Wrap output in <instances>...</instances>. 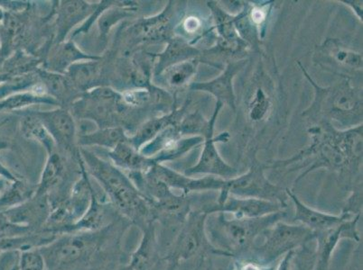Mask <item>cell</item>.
I'll use <instances>...</instances> for the list:
<instances>
[{
    "mask_svg": "<svg viewBox=\"0 0 363 270\" xmlns=\"http://www.w3.org/2000/svg\"><path fill=\"white\" fill-rule=\"evenodd\" d=\"M64 170L60 156L52 153L46 163L40 182L36 187V195H48L49 190L54 189L61 180Z\"/></svg>",
    "mask_w": 363,
    "mask_h": 270,
    "instance_id": "cell-24",
    "label": "cell"
},
{
    "mask_svg": "<svg viewBox=\"0 0 363 270\" xmlns=\"http://www.w3.org/2000/svg\"><path fill=\"white\" fill-rule=\"evenodd\" d=\"M19 270L48 269L44 255L40 249H30L19 252Z\"/></svg>",
    "mask_w": 363,
    "mask_h": 270,
    "instance_id": "cell-29",
    "label": "cell"
},
{
    "mask_svg": "<svg viewBox=\"0 0 363 270\" xmlns=\"http://www.w3.org/2000/svg\"><path fill=\"white\" fill-rule=\"evenodd\" d=\"M345 3L346 5L352 6L359 19L362 18V1H358V4H356L357 1H345Z\"/></svg>",
    "mask_w": 363,
    "mask_h": 270,
    "instance_id": "cell-36",
    "label": "cell"
},
{
    "mask_svg": "<svg viewBox=\"0 0 363 270\" xmlns=\"http://www.w3.org/2000/svg\"><path fill=\"white\" fill-rule=\"evenodd\" d=\"M4 14H3V12L1 9H0V26H1L3 19H4Z\"/></svg>",
    "mask_w": 363,
    "mask_h": 270,
    "instance_id": "cell-40",
    "label": "cell"
},
{
    "mask_svg": "<svg viewBox=\"0 0 363 270\" xmlns=\"http://www.w3.org/2000/svg\"><path fill=\"white\" fill-rule=\"evenodd\" d=\"M52 212V203L48 195H35L22 205L6 210L9 222L32 230H40L48 223Z\"/></svg>",
    "mask_w": 363,
    "mask_h": 270,
    "instance_id": "cell-11",
    "label": "cell"
},
{
    "mask_svg": "<svg viewBox=\"0 0 363 270\" xmlns=\"http://www.w3.org/2000/svg\"><path fill=\"white\" fill-rule=\"evenodd\" d=\"M286 206L273 201L228 196L223 203H213L202 209L208 216L216 213H224L235 218H257L272 215L284 211Z\"/></svg>",
    "mask_w": 363,
    "mask_h": 270,
    "instance_id": "cell-10",
    "label": "cell"
},
{
    "mask_svg": "<svg viewBox=\"0 0 363 270\" xmlns=\"http://www.w3.org/2000/svg\"><path fill=\"white\" fill-rule=\"evenodd\" d=\"M223 107V104L217 101L213 117L211 118L207 130L203 134L204 146L202 155H201L196 165L187 169L184 175L192 177L203 174V175L217 177L223 180H230L239 176V170L227 164L220 157L216 147V141L228 140L225 138V136H228V133H223L218 138L214 137L213 135L214 124H216L218 114H219Z\"/></svg>",
    "mask_w": 363,
    "mask_h": 270,
    "instance_id": "cell-8",
    "label": "cell"
},
{
    "mask_svg": "<svg viewBox=\"0 0 363 270\" xmlns=\"http://www.w3.org/2000/svg\"><path fill=\"white\" fill-rule=\"evenodd\" d=\"M178 114L179 113L174 112V113H172L167 115V117L158 118V119H155L147 123L144 127L141 128L140 133H138L137 136H135L133 141H132L133 146L138 148V146H141L142 143H146V141L150 139H153V137L157 136V134L167 129V128L172 127V125L174 127Z\"/></svg>",
    "mask_w": 363,
    "mask_h": 270,
    "instance_id": "cell-26",
    "label": "cell"
},
{
    "mask_svg": "<svg viewBox=\"0 0 363 270\" xmlns=\"http://www.w3.org/2000/svg\"><path fill=\"white\" fill-rule=\"evenodd\" d=\"M82 156L91 175L101 184L118 213L137 223L155 221L150 201L140 195L136 185L123 172L87 151H82Z\"/></svg>",
    "mask_w": 363,
    "mask_h": 270,
    "instance_id": "cell-2",
    "label": "cell"
},
{
    "mask_svg": "<svg viewBox=\"0 0 363 270\" xmlns=\"http://www.w3.org/2000/svg\"><path fill=\"white\" fill-rule=\"evenodd\" d=\"M267 169V164L260 163L254 160L250 170L242 175L233 179L225 180L223 189L220 191V196L216 203H223L228 196L232 195L238 197H253L264 200L273 201L281 204L284 206H288L289 199L286 189L270 182L264 174Z\"/></svg>",
    "mask_w": 363,
    "mask_h": 270,
    "instance_id": "cell-7",
    "label": "cell"
},
{
    "mask_svg": "<svg viewBox=\"0 0 363 270\" xmlns=\"http://www.w3.org/2000/svg\"><path fill=\"white\" fill-rule=\"evenodd\" d=\"M203 62L199 58H194L192 60L180 62L171 67L166 69L164 71L167 75L164 78L167 84L172 88H180L190 81L194 75L196 74L197 66Z\"/></svg>",
    "mask_w": 363,
    "mask_h": 270,
    "instance_id": "cell-25",
    "label": "cell"
},
{
    "mask_svg": "<svg viewBox=\"0 0 363 270\" xmlns=\"http://www.w3.org/2000/svg\"><path fill=\"white\" fill-rule=\"evenodd\" d=\"M35 193L36 189H33L28 184L18 180L11 181L0 195V212L22 205L31 199Z\"/></svg>",
    "mask_w": 363,
    "mask_h": 270,
    "instance_id": "cell-20",
    "label": "cell"
},
{
    "mask_svg": "<svg viewBox=\"0 0 363 270\" xmlns=\"http://www.w3.org/2000/svg\"><path fill=\"white\" fill-rule=\"evenodd\" d=\"M259 239L262 242L255 243L245 259L272 264L289 252L308 245L315 240V233L308 227L281 220L267 229Z\"/></svg>",
    "mask_w": 363,
    "mask_h": 270,
    "instance_id": "cell-4",
    "label": "cell"
},
{
    "mask_svg": "<svg viewBox=\"0 0 363 270\" xmlns=\"http://www.w3.org/2000/svg\"><path fill=\"white\" fill-rule=\"evenodd\" d=\"M11 181L6 179L4 177H0V195H1L3 191L6 189V187L9 186V184Z\"/></svg>",
    "mask_w": 363,
    "mask_h": 270,
    "instance_id": "cell-38",
    "label": "cell"
},
{
    "mask_svg": "<svg viewBox=\"0 0 363 270\" xmlns=\"http://www.w3.org/2000/svg\"><path fill=\"white\" fill-rule=\"evenodd\" d=\"M207 213L202 209L191 210L181 225L167 259L173 266L194 259H203L211 255L218 256L208 240L206 233Z\"/></svg>",
    "mask_w": 363,
    "mask_h": 270,
    "instance_id": "cell-5",
    "label": "cell"
},
{
    "mask_svg": "<svg viewBox=\"0 0 363 270\" xmlns=\"http://www.w3.org/2000/svg\"><path fill=\"white\" fill-rule=\"evenodd\" d=\"M69 71L74 83L84 87L94 80L98 75L99 68L95 62H87V64L75 65Z\"/></svg>",
    "mask_w": 363,
    "mask_h": 270,
    "instance_id": "cell-30",
    "label": "cell"
},
{
    "mask_svg": "<svg viewBox=\"0 0 363 270\" xmlns=\"http://www.w3.org/2000/svg\"><path fill=\"white\" fill-rule=\"evenodd\" d=\"M301 69L310 83L315 88V102L308 110L303 112V117L311 118L313 121L318 117H325L347 124L353 123L354 119H362L361 93L350 86L348 80L335 87L323 88L310 78L302 66Z\"/></svg>",
    "mask_w": 363,
    "mask_h": 270,
    "instance_id": "cell-3",
    "label": "cell"
},
{
    "mask_svg": "<svg viewBox=\"0 0 363 270\" xmlns=\"http://www.w3.org/2000/svg\"><path fill=\"white\" fill-rule=\"evenodd\" d=\"M11 76H9L8 74H0V85L5 83L6 81L11 80Z\"/></svg>",
    "mask_w": 363,
    "mask_h": 270,
    "instance_id": "cell-39",
    "label": "cell"
},
{
    "mask_svg": "<svg viewBox=\"0 0 363 270\" xmlns=\"http://www.w3.org/2000/svg\"><path fill=\"white\" fill-rule=\"evenodd\" d=\"M267 107H269V102H267V98L262 90H257V98L252 104V111H250L252 119L254 121L262 119L264 115H266Z\"/></svg>",
    "mask_w": 363,
    "mask_h": 270,
    "instance_id": "cell-33",
    "label": "cell"
},
{
    "mask_svg": "<svg viewBox=\"0 0 363 270\" xmlns=\"http://www.w3.org/2000/svg\"><path fill=\"white\" fill-rule=\"evenodd\" d=\"M246 61H230L223 74L207 82H196L190 86L191 90L207 92L220 103L229 105L236 112V95L233 81L235 75L245 66Z\"/></svg>",
    "mask_w": 363,
    "mask_h": 270,
    "instance_id": "cell-14",
    "label": "cell"
},
{
    "mask_svg": "<svg viewBox=\"0 0 363 270\" xmlns=\"http://www.w3.org/2000/svg\"><path fill=\"white\" fill-rule=\"evenodd\" d=\"M208 6L212 11L216 22L218 42L216 47L219 54H243L249 48V45L244 42L238 35L234 26V16L228 15L216 2H208Z\"/></svg>",
    "mask_w": 363,
    "mask_h": 270,
    "instance_id": "cell-13",
    "label": "cell"
},
{
    "mask_svg": "<svg viewBox=\"0 0 363 270\" xmlns=\"http://www.w3.org/2000/svg\"><path fill=\"white\" fill-rule=\"evenodd\" d=\"M40 120L52 140L61 146L72 150L74 146L76 128L69 112L64 110L34 114Z\"/></svg>",
    "mask_w": 363,
    "mask_h": 270,
    "instance_id": "cell-15",
    "label": "cell"
},
{
    "mask_svg": "<svg viewBox=\"0 0 363 270\" xmlns=\"http://www.w3.org/2000/svg\"><path fill=\"white\" fill-rule=\"evenodd\" d=\"M201 21L196 18H187L184 23V28L189 33H194L200 28Z\"/></svg>",
    "mask_w": 363,
    "mask_h": 270,
    "instance_id": "cell-35",
    "label": "cell"
},
{
    "mask_svg": "<svg viewBox=\"0 0 363 270\" xmlns=\"http://www.w3.org/2000/svg\"><path fill=\"white\" fill-rule=\"evenodd\" d=\"M315 250H310L306 245L289 252L279 260L278 270H313L315 266Z\"/></svg>",
    "mask_w": 363,
    "mask_h": 270,
    "instance_id": "cell-23",
    "label": "cell"
},
{
    "mask_svg": "<svg viewBox=\"0 0 363 270\" xmlns=\"http://www.w3.org/2000/svg\"><path fill=\"white\" fill-rule=\"evenodd\" d=\"M285 217V211L257 218H235L228 213H212L206 219L208 240L218 256L245 259L259 236Z\"/></svg>",
    "mask_w": 363,
    "mask_h": 270,
    "instance_id": "cell-1",
    "label": "cell"
},
{
    "mask_svg": "<svg viewBox=\"0 0 363 270\" xmlns=\"http://www.w3.org/2000/svg\"><path fill=\"white\" fill-rule=\"evenodd\" d=\"M286 193L289 199L292 200L294 206H295V216L293 217L294 222L299 223V225L308 227L313 233L323 232V230L332 228V227L339 225L343 221L357 216L345 212V211H342L341 215H333V213L322 212V211L306 205L298 199V196L292 192V190L286 189Z\"/></svg>",
    "mask_w": 363,
    "mask_h": 270,
    "instance_id": "cell-12",
    "label": "cell"
},
{
    "mask_svg": "<svg viewBox=\"0 0 363 270\" xmlns=\"http://www.w3.org/2000/svg\"><path fill=\"white\" fill-rule=\"evenodd\" d=\"M361 216H353L352 218L343 221L332 228L315 233L316 249L313 270H329L333 252L342 240H351L356 242L361 240L357 228Z\"/></svg>",
    "mask_w": 363,
    "mask_h": 270,
    "instance_id": "cell-9",
    "label": "cell"
},
{
    "mask_svg": "<svg viewBox=\"0 0 363 270\" xmlns=\"http://www.w3.org/2000/svg\"><path fill=\"white\" fill-rule=\"evenodd\" d=\"M91 6L81 1L65 2L59 15V37L64 38L67 32L82 18L91 12Z\"/></svg>",
    "mask_w": 363,
    "mask_h": 270,
    "instance_id": "cell-22",
    "label": "cell"
},
{
    "mask_svg": "<svg viewBox=\"0 0 363 270\" xmlns=\"http://www.w3.org/2000/svg\"><path fill=\"white\" fill-rule=\"evenodd\" d=\"M321 49L323 54L325 52L330 60L333 61V66L353 71L362 70V55L345 48L339 41L329 39Z\"/></svg>",
    "mask_w": 363,
    "mask_h": 270,
    "instance_id": "cell-17",
    "label": "cell"
},
{
    "mask_svg": "<svg viewBox=\"0 0 363 270\" xmlns=\"http://www.w3.org/2000/svg\"><path fill=\"white\" fill-rule=\"evenodd\" d=\"M206 259L207 257H206V258L201 259L196 268L194 270H213V266H210L209 262H207Z\"/></svg>",
    "mask_w": 363,
    "mask_h": 270,
    "instance_id": "cell-37",
    "label": "cell"
},
{
    "mask_svg": "<svg viewBox=\"0 0 363 270\" xmlns=\"http://www.w3.org/2000/svg\"><path fill=\"white\" fill-rule=\"evenodd\" d=\"M278 263L266 264L249 259H237L233 264V270H278Z\"/></svg>",
    "mask_w": 363,
    "mask_h": 270,
    "instance_id": "cell-32",
    "label": "cell"
},
{
    "mask_svg": "<svg viewBox=\"0 0 363 270\" xmlns=\"http://www.w3.org/2000/svg\"><path fill=\"white\" fill-rule=\"evenodd\" d=\"M155 221L143 226V235L135 252L131 256L130 268L132 270H150L157 250V233Z\"/></svg>",
    "mask_w": 363,
    "mask_h": 270,
    "instance_id": "cell-16",
    "label": "cell"
},
{
    "mask_svg": "<svg viewBox=\"0 0 363 270\" xmlns=\"http://www.w3.org/2000/svg\"><path fill=\"white\" fill-rule=\"evenodd\" d=\"M40 77L44 81L46 90L50 92L52 98L65 100L69 95L72 93V84L62 75L51 74V72L41 71Z\"/></svg>",
    "mask_w": 363,
    "mask_h": 270,
    "instance_id": "cell-28",
    "label": "cell"
},
{
    "mask_svg": "<svg viewBox=\"0 0 363 270\" xmlns=\"http://www.w3.org/2000/svg\"><path fill=\"white\" fill-rule=\"evenodd\" d=\"M125 135L123 131L120 128H110L98 133H92L85 134L81 137L80 143L84 146H107L115 148L118 144L125 143Z\"/></svg>",
    "mask_w": 363,
    "mask_h": 270,
    "instance_id": "cell-27",
    "label": "cell"
},
{
    "mask_svg": "<svg viewBox=\"0 0 363 270\" xmlns=\"http://www.w3.org/2000/svg\"><path fill=\"white\" fill-rule=\"evenodd\" d=\"M35 232L23 227L16 226L9 222L4 213L0 212V235H18L22 233Z\"/></svg>",
    "mask_w": 363,
    "mask_h": 270,
    "instance_id": "cell-34",
    "label": "cell"
},
{
    "mask_svg": "<svg viewBox=\"0 0 363 270\" xmlns=\"http://www.w3.org/2000/svg\"><path fill=\"white\" fill-rule=\"evenodd\" d=\"M100 240L99 232L66 233L40 250L48 269H60L90 259L96 253Z\"/></svg>",
    "mask_w": 363,
    "mask_h": 270,
    "instance_id": "cell-6",
    "label": "cell"
},
{
    "mask_svg": "<svg viewBox=\"0 0 363 270\" xmlns=\"http://www.w3.org/2000/svg\"><path fill=\"white\" fill-rule=\"evenodd\" d=\"M200 55L199 50L190 46L187 42L180 39H176L170 42L164 54L160 56V62L157 69L158 74L174 64L192 60Z\"/></svg>",
    "mask_w": 363,
    "mask_h": 270,
    "instance_id": "cell-19",
    "label": "cell"
},
{
    "mask_svg": "<svg viewBox=\"0 0 363 270\" xmlns=\"http://www.w3.org/2000/svg\"><path fill=\"white\" fill-rule=\"evenodd\" d=\"M81 59H89V60H91V59L96 58L84 56L74 46L66 45L64 49H62L60 54L58 55L56 61L54 62L55 70L58 71V68H66L68 64H71L72 61L76 60H81Z\"/></svg>",
    "mask_w": 363,
    "mask_h": 270,
    "instance_id": "cell-31",
    "label": "cell"
},
{
    "mask_svg": "<svg viewBox=\"0 0 363 270\" xmlns=\"http://www.w3.org/2000/svg\"><path fill=\"white\" fill-rule=\"evenodd\" d=\"M122 270H132V269L130 268V266H128L126 269H124Z\"/></svg>",
    "mask_w": 363,
    "mask_h": 270,
    "instance_id": "cell-41",
    "label": "cell"
},
{
    "mask_svg": "<svg viewBox=\"0 0 363 270\" xmlns=\"http://www.w3.org/2000/svg\"><path fill=\"white\" fill-rule=\"evenodd\" d=\"M111 157L116 165L134 172L145 171L146 173L154 167L155 164H157L154 160H148L147 157L138 154L133 148L127 146L125 143L115 147Z\"/></svg>",
    "mask_w": 363,
    "mask_h": 270,
    "instance_id": "cell-18",
    "label": "cell"
},
{
    "mask_svg": "<svg viewBox=\"0 0 363 270\" xmlns=\"http://www.w3.org/2000/svg\"><path fill=\"white\" fill-rule=\"evenodd\" d=\"M36 104L56 105L58 104V101L49 95L35 92L14 93L0 100V112L19 110Z\"/></svg>",
    "mask_w": 363,
    "mask_h": 270,
    "instance_id": "cell-21",
    "label": "cell"
}]
</instances>
